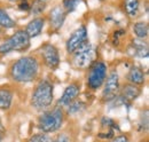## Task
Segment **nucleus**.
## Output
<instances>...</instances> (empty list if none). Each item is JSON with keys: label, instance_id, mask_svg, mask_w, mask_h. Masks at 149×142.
Returning a JSON list of instances; mask_svg holds the SVG:
<instances>
[{"label": "nucleus", "instance_id": "obj_2", "mask_svg": "<svg viewBox=\"0 0 149 142\" xmlns=\"http://www.w3.org/2000/svg\"><path fill=\"white\" fill-rule=\"evenodd\" d=\"M54 100V86L47 79H41L31 95V106L37 111H45L52 106Z\"/></svg>", "mask_w": 149, "mask_h": 142}, {"label": "nucleus", "instance_id": "obj_30", "mask_svg": "<svg viewBox=\"0 0 149 142\" xmlns=\"http://www.w3.org/2000/svg\"><path fill=\"white\" fill-rule=\"evenodd\" d=\"M140 142H148V139H142Z\"/></svg>", "mask_w": 149, "mask_h": 142}, {"label": "nucleus", "instance_id": "obj_20", "mask_svg": "<svg viewBox=\"0 0 149 142\" xmlns=\"http://www.w3.org/2000/svg\"><path fill=\"white\" fill-rule=\"evenodd\" d=\"M16 25V22L8 15V13L0 8V28L1 29H12V28H15Z\"/></svg>", "mask_w": 149, "mask_h": 142}, {"label": "nucleus", "instance_id": "obj_33", "mask_svg": "<svg viewBox=\"0 0 149 142\" xmlns=\"http://www.w3.org/2000/svg\"><path fill=\"white\" fill-rule=\"evenodd\" d=\"M41 1H46V0H41Z\"/></svg>", "mask_w": 149, "mask_h": 142}, {"label": "nucleus", "instance_id": "obj_7", "mask_svg": "<svg viewBox=\"0 0 149 142\" xmlns=\"http://www.w3.org/2000/svg\"><path fill=\"white\" fill-rule=\"evenodd\" d=\"M104 87L102 90V101L103 102H111L116 100V97L119 94V76L117 70H111L107 76L104 80Z\"/></svg>", "mask_w": 149, "mask_h": 142}, {"label": "nucleus", "instance_id": "obj_25", "mask_svg": "<svg viewBox=\"0 0 149 142\" xmlns=\"http://www.w3.org/2000/svg\"><path fill=\"white\" fill-rule=\"evenodd\" d=\"M81 0H64L63 1V9L65 10V13L69 12H74L77 8V6L80 3Z\"/></svg>", "mask_w": 149, "mask_h": 142}, {"label": "nucleus", "instance_id": "obj_27", "mask_svg": "<svg viewBox=\"0 0 149 142\" xmlns=\"http://www.w3.org/2000/svg\"><path fill=\"white\" fill-rule=\"evenodd\" d=\"M19 9L24 10V12H29L30 10V3L28 0H21L19 3Z\"/></svg>", "mask_w": 149, "mask_h": 142}, {"label": "nucleus", "instance_id": "obj_26", "mask_svg": "<svg viewBox=\"0 0 149 142\" xmlns=\"http://www.w3.org/2000/svg\"><path fill=\"white\" fill-rule=\"evenodd\" d=\"M110 142H130V139L126 134H119V135L113 136Z\"/></svg>", "mask_w": 149, "mask_h": 142}, {"label": "nucleus", "instance_id": "obj_13", "mask_svg": "<svg viewBox=\"0 0 149 142\" xmlns=\"http://www.w3.org/2000/svg\"><path fill=\"white\" fill-rule=\"evenodd\" d=\"M67 17V13L61 6H55L51 12H49V28L52 31H58L63 24Z\"/></svg>", "mask_w": 149, "mask_h": 142}, {"label": "nucleus", "instance_id": "obj_6", "mask_svg": "<svg viewBox=\"0 0 149 142\" xmlns=\"http://www.w3.org/2000/svg\"><path fill=\"white\" fill-rule=\"evenodd\" d=\"M107 64L102 61H94L88 68L87 76V86L91 90H97L102 87L107 78Z\"/></svg>", "mask_w": 149, "mask_h": 142}, {"label": "nucleus", "instance_id": "obj_21", "mask_svg": "<svg viewBox=\"0 0 149 142\" xmlns=\"http://www.w3.org/2000/svg\"><path fill=\"white\" fill-rule=\"evenodd\" d=\"M65 108H67V112L69 115H76V113L81 112L86 108V104L83 101H80V100L77 99V100H74V102H71L69 106H65Z\"/></svg>", "mask_w": 149, "mask_h": 142}, {"label": "nucleus", "instance_id": "obj_14", "mask_svg": "<svg viewBox=\"0 0 149 142\" xmlns=\"http://www.w3.org/2000/svg\"><path fill=\"white\" fill-rule=\"evenodd\" d=\"M127 81L135 86H141L146 83V74L143 70L138 65H132L127 72Z\"/></svg>", "mask_w": 149, "mask_h": 142}, {"label": "nucleus", "instance_id": "obj_3", "mask_svg": "<svg viewBox=\"0 0 149 142\" xmlns=\"http://www.w3.org/2000/svg\"><path fill=\"white\" fill-rule=\"evenodd\" d=\"M64 122V111L61 106L45 110L38 118L37 126L41 133H54L58 131Z\"/></svg>", "mask_w": 149, "mask_h": 142}, {"label": "nucleus", "instance_id": "obj_19", "mask_svg": "<svg viewBox=\"0 0 149 142\" xmlns=\"http://www.w3.org/2000/svg\"><path fill=\"white\" fill-rule=\"evenodd\" d=\"M133 32L136 39H146L148 37L149 28L146 22H136L133 24Z\"/></svg>", "mask_w": 149, "mask_h": 142}, {"label": "nucleus", "instance_id": "obj_34", "mask_svg": "<svg viewBox=\"0 0 149 142\" xmlns=\"http://www.w3.org/2000/svg\"><path fill=\"white\" fill-rule=\"evenodd\" d=\"M99 1H103V0H99Z\"/></svg>", "mask_w": 149, "mask_h": 142}, {"label": "nucleus", "instance_id": "obj_23", "mask_svg": "<svg viewBox=\"0 0 149 142\" xmlns=\"http://www.w3.org/2000/svg\"><path fill=\"white\" fill-rule=\"evenodd\" d=\"M25 142H52V139L46 133H37L31 135L29 139H26Z\"/></svg>", "mask_w": 149, "mask_h": 142}, {"label": "nucleus", "instance_id": "obj_24", "mask_svg": "<svg viewBox=\"0 0 149 142\" xmlns=\"http://www.w3.org/2000/svg\"><path fill=\"white\" fill-rule=\"evenodd\" d=\"M138 129L140 132H146L148 129V110L147 109L140 116V119H139V123H138Z\"/></svg>", "mask_w": 149, "mask_h": 142}, {"label": "nucleus", "instance_id": "obj_16", "mask_svg": "<svg viewBox=\"0 0 149 142\" xmlns=\"http://www.w3.org/2000/svg\"><path fill=\"white\" fill-rule=\"evenodd\" d=\"M101 127L104 129V132L99 133V136L102 139H112L115 136V131L118 129L117 124L110 118H103L101 123Z\"/></svg>", "mask_w": 149, "mask_h": 142}, {"label": "nucleus", "instance_id": "obj_1", "mask_svg": "<svg viewBox=\"0 0 149 142\" xmlns=\"http://www.w3.org/2000/svg\"><path fill=\"white\" fill-rule=\"evenodd\" d=\"M39 74V62L35 56L28 55L15 61L10 69L9 76L16 83H31Z\"/></svg>", "mask_w": 149, "mask_h": 142}, {"label": "nucleus", "instance_id": "obj_8", "mask_svg": "<svg viewBox=\"0 0 149 142\" xmlns=\"http://www.w3.org/2000/svg\"><path fill=\"white\" fill-rule=\"evenodd\" d=\"M40 55L44 61V64L51 69V70H56L60 65V54L58 49L51 42H45L40 47Z\"/></svg>", "mask_w": 149, "mask_h": 142}, {"label": "nucleus", "instance_id": "obj_31", "mask_svg": "<svg viewBox=\"0 0 149 142\" xmlns=\"http://www.w3.org/2000/svg\"><path fill=\"white\" fill-rule=\"evenodd\" d=\"M10 1H19V0H10Z\"/></svg>", "mask_w": 149, "mask_h": 142}, {"label": "nucleus", "instance_id": "obj_10", "mask_svg": "<svg viewBox=\"0 0 149 142\" xmlns=\"http://www.w3.org/2000/svg\"><path fill=\"white\" fill-rule=\"evenodd\" d=\"M141 94V88L139 86H135L133 84H125L122 88L119 89V94L116 97L118 102L123 106H130Z\"/></svg>", "mask_w": 149, "mask_h": 142}, {"label": "nucleus", "instance_id": "obj_12", "mask_svg": "<svg viewBox=\"0 0 149 142\" xmlns=\"http://www.w3.org/2000/svg\"><path fill=\"white\" fill-rule=\"evenodd\" d=\"M148 44L143 39H134L132 40L130 45L126 48V53L133 56V57H139V58H145L148 57Z\"/></svg>", "mask_w": 149, "mask_h": 142}, {"label": "nucleus", "instance_id": "obj_18", "mask_svg": "<svg viewBox=\"0 0 149 142\" xmlns=\"http://www.w3.org/2000/svg\"><path fill=\"white\" fill-rule=\"evenodd\" d=\"M140 1L139 0H124V10L131 18H135L139 15Z\"/></svg>", "mask_w": 149, "mask_h": 142}, {"label": "nucleus", "instance_id": "obj_15", "mask_svg": "<svg viewBox=\"0 0 149 142\" xmlns=\"http://www.w3.org/2000/svg\"><path fill=\"white\" fill-rule=\"evenodd\" d=\"M45 26V18L44 17H35L33 19H31L28 25L25 26V32L29 36V38H35L38 37L42 32V29Z\"/></svg>", "mask_w": 149, "mask_h": 142}, {"label": "nucleus", "instance_id": "obj_32", "mask_svg": "<svg viewBox=\"0 0 149 142\" xmlns=\"http://www.w3.org/2000/svg\"><path fill=\"white\" fill-rule=\"evenodd\" d=\"M1 31H2V29H1V28H0V33H1Z\"/></svg>", "mask_w": 149, "mask_h": 142}, {"label": "nucleus", "instance_id": "obj_9", "mask_svg": "<svg viewBox=\"0 0 149 142\" xmlns=\"http://www.w3.org/2000/svg\"><path fill=\"white\" fill-rule=\"evenodd\" d=\"M87 40H88V38H87V29H86L85 25H80L68 38V40L65 42L67 52L69 54H74Z\"/></svg>", "mask_w": 149, "mask_h": 142}, {"label": "nucleus", "instance_id": "obj_17", "mask_svg": "<svg viewBox=\"0 0 149 142\" xmlns=\"http://www.w3.org/2000/svg\"><path fill=\"white\" fill-rule=\"evenodd\" d=\"M14 94L10 89L6 86L0 87V110H8L10 109L13 103Z\"/></svg>", "mask_w": 149, "mask_h": 142}, {"label": "nucleus", "instance_id": "obj_22", "mask_svg": "<svg viewBox=\"0 0 149 142\" xmlns=\"http://www.w3.org/2000/svg\"><path fill=\"white\" fill-rule=\"evenodd\" d=\"M45 9H46V3H45V1H41V0H32V2L30 3V10H29V13L32 14V15H40Z\"/></svg>", "mask_w": 149, "mask_h": 142}, {"label": "nucleus", "instance_id": "obj_11", "mask_svg": "<svg viewBox=\"0 0 149 142\" xmlns=\"http://www.w3.org/2000/svg\"><path fill=\"white\" fill-rule=\"evenodd\" d=\"M79 94H80V85L78 83H71L65 87L62 96L58 99V106L61 108L68 106L71 102L78 99Z\"/></svg>", "mask_w": 149, "mask_h": 142}, {"label": "nucleus", "instance_id": "obj_4", "mask_svg": "<svg viewBox=\"0 0 149 142\" xmlns=\"http://www.w3.org/2000/svg\"><path fill=\"white\" fill-rule=\"evenodd\" d=\"M30 40L31 39L24 30H17L0 45V54H7L10 52H25L30 48Z\"/></svg>", "mask_w": 149, "mask_h": 142}, {"label": "nucleus", "instance_id": "obj_29", "mask_svg": "<svg viewBox=\"0 0 149 142\" xmlns=\"http://www.w3.org/2000/svg\"><path fill=\"white\" fill-rule=\"evenodd\" d=\"M5 139V132H0V142L3 141Z\"/></svg>", "mask_w": 149, "mask_h": 142}, {"label": "nucleus", "instance_id": "obj_5", "mask_svg": "<svg viewBox=\"0 0 149 142\" xmlns=\"http://www.w3.org/2000/svg\"><path fill=\"white\" fill-rule=\"evenodd\" d=\"M94 61H95V54L90 40L83 44L72 54V65L76 69H80V70L88 69Z\"/></svg>", "mask_w": 149, "mask_h": 142}, {"label": "nucleus", "instance_id": "obj_28", "mask_svg": "<svg viewBox=\"0 0 149 142\" xmlns=\"http://www.w3.org/2000/svg\"><path fill=\"white\" fill-rule=\"evenodd\" d=\"M52 142H70V139L67 134H58L54 140H52Z\"/></svg>", "mask_w": 149, "mask_h": 142}]
</instances>
